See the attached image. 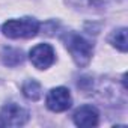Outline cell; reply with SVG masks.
Wrapping results in <instances>:
<instances>
[{
	"instance_id": "1",
	"label": "cell",
	"mask_w": 128,
	"mask_h": 128,
	"mask_svg": "<svg viewBox=\"0 0 128 128\" xmlns=\"http://www.w3.org/2000/svg\"><path fill=\"white\" fill-rule=\"evenodd\" d=\"M62 42L65 44L66 50L70 51L72 60L78 66H88L94 54V44L88 41L84 36H82L77 32H63L60 36Z\"/></svg>"
},
{
	"instance_id": "2",
	"label": "cell",
	"mask_w": 128,
	"mask_h": 128,
	"mask_svg": "<svg viewBox=\"0 0 128 128\" xmlns=\"http://www.w3.org/2000/svg\"><path fill=\"white\" fill-rule=\"evenodd\" d=\"M41 29V23L35 18L26 17L20 20H8L2 26V32L5 36L11 39H29L38 35Z\"/></svg>"
},
{
	"instance_id": "3",
	"label": "cell",
	"mask_w": 128,
	"mask_h": 128,
	"mask_svg": "<svg viewBox=\"0 0 128 128\" xmlns=\"http://www.w3.org/2000/svg\"><path fill=\"white\" fill-rule=\"evenodd\" d=\"M72 104V98L71 94L66 88L59 86V88H53L47 98H45V106L48 110L54 112V113H60V112H65L71 107Z\"/></svg>"
},
{
	"instance_id": "4",
	"label": "cell",
	"mask_w": 128,
	"mask_h": 128,
	"mask_svg": "<svg viewBox=\"0 0 128 128\" xmlns=\"http://www.w3.org/2000/svg\"><path fill=\"white\" fill-rule=\"evenodd\" d=\"M29 59L32 62V65L38 70H47L50 68L54 60H56V53L54 48L50 44H38L35 45L30 53H29Z\"/></svg>"
},
{
	"instance_id": "5",
	"label": "cell",
	"mask_w": 128,
	"mask_h": 128,
	"mask_svg": "<svg viewBox=\"0 0 128 128\" xmlns=\"http://www.w3.org/2000/svg\"><path fill=\"white\" fill-rule=\"evenodd\" d=\"M29 112L23 107H20L18 104H14V102H9L6 106L2 107V118L5 126H21L24 125L27 120H29Z\"/></svg>"
},
{
	"instance_id": "6",
	"label": "cell",
	"mask_w": 128,
	"mask_h": 128,
	"mask_svg": "<svg viewBox=\"0 0 128 128\" xmlns=\"http://www.w3.org/2000/svg\"><path fill=\"white\" fill-rule=\"evenodd\" d=\"M98 119H100V112L96 110V107L90 104L78 107L72 114V120L77 126H95L98 124Z\"/></svg>"
},
{
	"instance_id": "7",
	"label": "cell",
	"mask_w": 128,
	"mask_h": 128,
	"mask_svg": "<svg viewBox=\"0 0 128 128\" xmlns=\"http://www.w3.org/2000/svg\"><path fill=\"white\" fill-rule=\"evenodd\" d=\"M68 2L78 9L82 8L86 11H106L114 0H68Z\"/></svg>"
},
{
	"instance_id": "8",
	"label": "cell",
	"mask_w": 128,
	"mask_h": 128,
	"mask_svg": "<svg viewBox=\"0 0 128 128\" xmlns=\"http://www.w3.org/2000/svg\"><path fill=\"white\" fill-rule=\"evenodd\" d=\"M2 62L6 66H18L24 62V53L20 48L5 47L2 50Z\"/></svg>"
},
{
	"instance_id": "9",
	"label": "cell",
	"mask_w": 128,
	"mask_h": 128,
	"mask_svg": "<svg viewBox=\"0 0 128 128\" xmlns=\"http://www.w3.org/2000/svg\"><path fill=\"white\" fill-rule=\"evenodd\" d=\"M21 90H23V95L27 100H30V101H38L42 96V86L36 80H27V82H24Z\"/></svg>"
},
{
	"instance_id": "10",
	"label": "cell",
	"mask_w": 128,
	"mask_h": 128,
	"mask_svg": "<svg viewBox=\"0 0 128 128\" xmlns=\"http://www.w3.org/2000/svg\"><path fill=\"white\" fill-rule=\"evenodd\" d=\"M108 42L119 51L125 53L126 51V29L120 27V29H116L114 32H112V35L108 36Z\"/></svg>"
},
{
	"instance_id": "11",
	"label": "cell",
	"mask_w": 128,
	"mask_h": 128,
	"mask_svg": "<svg viewBox=\"0 0 128 128\" xmlns=\"http://www.w3.org/2000/svg\"><path fill=\"white\" fill-rule=\"evenodd\" d=\"M0 126H5V124H3V120H2V118H0Z\"/></svg>"
}]
</instances>
